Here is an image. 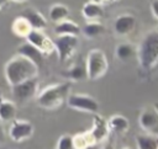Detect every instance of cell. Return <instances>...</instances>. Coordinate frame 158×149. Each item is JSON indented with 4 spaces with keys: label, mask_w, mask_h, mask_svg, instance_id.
I'll use <instances>...</instances> for the list:
<instances>
[{
    "label": "cell",
    "mask_w": 158,
    "mask_h": 149,
    "mask_svg": "<svg viewBox=\"0 0 158 149\" xmlns=\"http://www.w3.org/2000/svg\"><path fill=\"white\" fill-rule=\"evenodd\" d=\"M90 1H94V2H98V4H106V2H110V1H115V0H90Z\"/></svg>",
    "instance_id": "cell-28"
},
{
    "label": "cell",
    "mask_w": 158,
    "mask_h": 149,
    "mask_svg": "<svg viewBox=\"0 0 158 149\" xmlns=\"http://www.w3.org/2000/svg\"><path fill=\"white\" fill-rule=\"evenodd\" d=\"M53 42H54V48H56L57 55H58L59 60L63 63L74 55V53L79 46L78 36H69V34L57 36L53 39Z\"/></svg>",
    "instance_id": "cell-6"
},
{
    "label": "cell",
    "mask_w": 158,
    "mask_h": 149,
    "mask_svg": "<svg viewBox=\"0 0 158 149\" xmlns=\"http://www.w3.org/2000/svg\"><path fill=\"white\" fill-rule=\"evenodd\" d=\"M101 149H115V147H114L112 144H106V145H104Z\"/></svg>",
    "instance_id": "cell-31"
},
{
    "label": "cell",
    "mask_w": 158,
    "mask_h": 149,
    "mask_svg": "<svg viewBox=\"0 0 158 149\" xmlns=\"http://www.w3.org/2000/svg\"><path fill=\"white\" fill-rule=\"evenodd\" d=\"M154 107H156V110L158 111V103H156V105H154Z\"/></svg>",
    "instance_id": "cell-34"
},
{
    "label": "cell",
    "mask_w": 158,
    "mask_h": 149,
    "mask_svg": "<svg viewBox=\"0 0 158 149\" xmlns=\"http://www.w3.org/2000/svg\"><path fill=\"white\" fill-rule=\"evenodd\" d=\"M4 142V129H2V126L0 124V143Z\"/></svg>",
    "instance_id": "cell-30"
},
{
    "label": "cell",
    "mask_w": 158,
    "mask_h": 149,
    "mask_svg": "<svg viewBox=\"0 0 158 149\" xmlns=\"http://www.w3.org/2000/svg\"><path fill=\"white\" fill-rule=\"evenodd\" d=\"M64 76L69 81H84L88 79L85 63H75L64 73Z\"/></svg>",
    "instance_id": "cell-21"
},
{
    "label": "cell",
    "mask_w": 158,
    "mask_h": 149,
    "mask_svg": "<svg viewBox=\"0 0 158 149\" xmlns=\"http://www.w3.org/2000/svg\"><path fill=\"white\" fill-rule=\"evenodd\" d=\"M33 28L31 27V25H30V22L21 15V16H17L14 21H12V23H11V31H12V33L15 34V36H17V37H20V38H25L26 39V37L30 34V32L32 31Z\"/></svg>",
    "instance_id": "cell-17"
},
{
    "label": "cell",
    "mask_w": 158,
    "mask_h": 149,
    "mask_svg": "<svg viewBox=\"0 0 158 149\" xmlns=\"http://www.w3.org/2000/svg\"><path fill=\"white\" fill-rule=\"evenodd\" d=\"M137 54L136 48L131 43H120L116 46L115 55L121 62H128L133 58V55Z\"/></svg>",
    "instance_id": "cell-24"
},
{
    "label": "cell",
    "mask_w": 158,
    "mask_h": 149,
    "mask_svg": "<svg viewBox=\"0 0 158 149\" xmlns=\"http://www.w3.org/2000/svg\"><path fill=\"white\" fill-rule=\"evenodd\" d=\"M67 105L74 111L93 113V115L98 113L100 108L99 102L93 96L85 95V94H69L67 99Z\"/></svg>",
    "instance_id": "cell-5"
},
{
    "label": "cell",
    "mask_w": 158,
    "mask_h": 149,
    "mask_svg": "<svg viewBox=\"0 0 158 149\" xmlns=\"http://www.w3.org/2000/svg\"><path fill=\"white\" fill-rule=\"evenodd\" d=\"M4 100V96H2V92L0 91V103H1V101Z\"/></svg>",
    "instance_id": "cell-33"
},
{
    "label": "cell",
    "mask_w": 158,
    "mask_h": 149,
    "mask_svg": "<svg viewBox=\"0 0 158 149\" xmlns=\"http://www.w3.org/2000/svg\"><path fill=\"white\" fill-rule=\"evenodd\" d=\"M9 1H10V0H0V10H1L4 6H6Z\"/></svg>",
    "instance_id": "cell-29"
},
{
    "label": "cell",
    "mask_w": 158,
    "mask_h": 149,
    "mask_svg": "<svg viewBox=\"0 0 158 149\" xmlns=\"http://www.w3.org/2000/svg\"><path fill=\"white\" fill-rule=\"evenodd\" d=\"M70 87H72L70 81L48 85L37 94L36 102L41 108L57 110L67 101V99L69 96Z\"/></svg>",
    "instance_id": "cell-2"
},
{
    "label": "cell",
    "mask_w": 158,
    "mask_h": 149,
    "mask_svg": "<svg viewBox=\"0 0 158 149\" xmlns=\"http://www.w3.org/2000/svg\"><path fill=\"white\" fill-rule=\"evenodd\" d=\"M151 11H152V15L158 20V0L151 1Z\"/></svg>",
    "instance_id": "cell-27"
},
{
    "label": "cell",
    "mask_w": 158,
    "mask_h": 149,
    "mask_svg": "<svg viewBox=\"0 0 158 149\" xmlns=\"http://www.w3.org/2000/svg\"><path fill=\"white\" fill-rule=\"evenodd\" d=\"M138 123L142 131L147 134L158 138V111L156 107H144L138 117Z\"/></svg>",
    "instance_id": "cell-9"
},
{
    "label": "cell",
    "mask_w": 158,
    "mask_h": 149,
    "mask_svg": "<svg viewBox=\"0 0 158 149\" xmlns=\"http://www.w3.org/2000/svg\"><path fill=\"white\" fill-rule=\"evenodd\" d=\"M33 132H35V127L28 121L15 118L14 121L10 122L9 135L16 143H21L30 139L33 135Z\"/></svg>",
    "instance_id": "cell-7"
},
{
    "label": "cell",
    "mask_w": 158,
    "mask_h": 149,
    "mask_svg": "<svg viewBox=\"0 0 158 149\" xmlns=\"http://www.w3.org/2000/svg\"><path fill=\"white\" fill-rule=\"evenodd\" d=\"M56 149H74L73 144V135L70 134H63L58 138Z\"/></svg>",
    "instance_id": "cell-26"
},
{
    "label": "cell",
    "mask_w": 158,
    "mask_h": 149,
    "mask_svg": "<svg viewBox=\"0 0 158 149\" xmlns=\"http://www.w3.org/2000/svg\"><path fill=\"white\" fill-rule=\"evenodd\" d=\"M109 128L111 132L117 133V134H123L128 131L130 128V122L128 119L122 116V115H114L107 119Z\"/></svg>",
    "instance_id": "cell-19"
},
{
    "label": "cell",
    "mask_w": 158,
    "mask_h": 149,
    "mask_svg": "<svg viewBox=\"0 0 158 149\" xmlns=\"http://www.w3.org/2000/svg\"><path fill=\"white\" fill-rule=\"evenodd\" d=\"M123 149H131V148H123Z\"/></svg>",
    "instance_id": "cell-35"
},
{
    "label": "cell",
    "mask_w": 158,
    "mask_h": 149,
    "mask_svg": "<svg viewBox=\"0 0 158 149\" xmlns=\"http://www.w3.org/2000/svg\"><path fill=\"white\" fill-rule=\"evenodd\" d=\"M26 41L37 47L43 53V55H51L53 52H56L53 39H51L41 30H32L30 34L26 37Z\"/></svg>",
    "instance_id": "cell-10"
},
{
    "label": "cell",
    "mask_w": 158,
    "mask_h": 149,
    "mask_svg": "<svg viewBox=\"0 0 158 149\" xmlns=\"http://www.w3.org/2000/svg\"><path fill=\"white\" fill-rule=\"evenodd\" d=\"M85 65H86V74L89 80H99L106 74L109 69V62L106 54L104 53V50L99 48H93L89 50L86 55Z\"/></svg>",
    "instance_id": "cell-4"
},
{
    "label": "cell",
    "mask_w": 158,
    "mask_h": 149,
    "mask_svg": "<svg viewBox=\"0 0 158 149\" xmlns=\"http://www.w3.org/2000/svg\"><path fill=\"white\" fill-rule=\"evenodd\" d=\"M49 20L52 22H60L63 20H67L69 17V14H70V10L68 6H65L64 4H53L51 7H49Z\"/></svg>",
    "instance_id": "cell-22"
},
{
    "label": "cell",
    "mask_w": 158,
    "mask_h": 149,
    "mask_svg": "<svg viewBox=\"0 0 158 149\" xmlns=\"http://www.w3.org/2000/svg\"><path fill=\"white\" fill-rule=\"evenodd\" d=\"M105 32V26L100 21H88L81 27V33L86 38H96Z\"/></svg>",
    "instance_id": "cell-23"
},
{
    "label": "cell",
    "mask_w": 158,
    "mask_h": 149,
    "mask_svg": "<svg viewBox=\"0 0 158 149\" xmlns=\"http://www.w3.org/2000/svg\"><path fill=\"white\" fill-rule=\"evenodd\" d=\"M96 142V144H100L102 143L104 140H106L109 138V134H110V128H109V123L107 121L98 115V113H94L93 116V124H91V128L89 129Z\"/></svg>",
    "instance_id": "cell-11"
},
{
    "label": "cell",
    "mask_w": 158,
    "mask_h": 149,
    "mask_svg": "<svg viewBox=\"0 0 158 149\" xmlns=\"http://www.w3.org/2000/svg\"><path fill=\"white\" fill-rule=\"evenodd\" d=\"M22 16L30 22V25H31V27L33 30H41V31H43L44 28H47V25H48L47 23V20L37 10H35L32 7L25 9L22 11Z\"/></svg>",
    "instance_id": "cell-13"
},
{
    "label": "cell",
    "mask_w": 158,
    "mask_h": 149,
    "mask_svg": "<svg viewBox=\"0 0 158 149\" xmlns=\"http://www.w3.org/2000/svg\"><path fill=\"white\" fill-rule=\"evenodd\" d=\"M12 96L22 102L28 101L37 96L38 94V80L37 78H32L28 80H25L22 83H19L14 86H11Z\"/></svg>",
    "instance_id": "cell-8"
},
{
    "label": "cell",
    "mask_w": 158,
    "mask_h": 149,
    "mask_svg": "<svg viewBox=\"0 0 158 149\" xmlns=\"http://www.w3.org/2000/svg\"><path fill=\"white\" fill-rule=\"evenodd\" d=\"M136 145L137 149H157L158 138L151 134H137L136 135Z\"/></svg>",
    "instance_id": "cell-25"
},
{
    "label": "cell",
    "mask_w": 158,
    "mask_h": 149,
    "mask_svg": "<svg viewBox=\"0 0 158 149\" xmlns=\"http://www.w3.org/2000/svg\"><path fill=\"white\" fill-rule=\"evenodd\" d=\"M17 106L11 100H2L0 103V121L1 122H11L16 118Z\"/></svg>",
    "instance_id": "cell-20"
},
{
    "label": "cell",
    "mask_w": 158,
    "mask_h": 149,
    "mask_svg": "<svg viewBox=\"0 0 158 149\" xmlns=\"http://www.w3.org/2000/svg\"><path fill=\"white\" fill-rule=\"evenodd\" d=\"M136 27V17L131 14H122L115 18L114 31L117 36H128Z\"/></svg>",
    "instance_id": "cell-12"
},
{
    "label": "cell",
    "mask_w": 158,
    "mask_h": 149,
    "mask_svg": "<svg viewBox=\"0 0 158 149\" xmlns=\"http://www.w3.org/2000/svg\"><path fill=\"white\" fill-rule=\"evenodd\" d=\"M157 149H158V147H157Z\"/></svg>",
    "instance_id": "cell-36"
},
{
    "label": "cell",
    "mask_w": 158,
    "mask_h": 149,
    "mask_svg": "<svg viewBox=\"0 0 158 149\" xmlns=\"http://www.w3.org/2000/svg\"><path fill=\"white\" fill-rule=\"evenodd\" d=\"M10 1H14V2H25L27 0H10Z\"/></svg>",
    "instance_id": "cell-32"
},
{
    "label": "cell",
    "mask_w": 158,
    "mask_h": 149,
    "mask_svg": "<svg viewBox=\"0 0 158 149\" xmlns=\"http://www.w3.org/2000/svg\"><path fill=\"white\" fill-rule=\"evenodd\" d=\"M40 66L31 59L23 57L22 54H15L11 57L4 68V74L7 84L14 86L25 80L37 78Z\"/></svg>",
    "instance_id": "cell-1"
},
{
    "label": "cell",
    "mask_w": 158,
    "mask_h": 149,
    "mask_svg": "<svg viewBox=\"0 0 158 149\" xmlns=\"http://www.w3.org/2000/svg\"><path fill=\"white\" fill-rule=\"evenodd\" d=\"M73 144L74 149H89L96 145V142L90 131H84L73 135Z\"/></svg>",
    "instance_id": "cell-18"
},
{
    "label": "cell",
    "mask_w": 158,
    "mask_h": 149,
    "mask_svg": "<svg viewBox=\"0 0 158 149\" xmlns=\"http://www.w3.org/2000/svg\"><path fill=\"white\" fill-rule=\"evenodd\" d=\"M54 33L57 36H64V34H69V36H79V33H81V27L74 22L73 20H63L58 23H56L54 26Z\"/></svg>",
    "instance_id": "cell-16"
},
{
    "label": "cell",
    "mask_w": 158,
    "mask_h": 149,
    "mask_svg": "<svg viewBox=\"0 0 158 149\" xmlns=\"http://www.w3.org/2000/svg\"><path fill=\"white\" fill-rule=\"evenodd\" d=\"M81 14L86 21H100L104 17V9L101 4L88 1L83 5Z\"/></svg>",
    "instance_id": "cell-15"
},
{
    "label": "cell",
    "mask_w": 158,
    "mask_h": 149,
    "mask_svg": "<svg viewBox=\"0 0 158 149\" xmlns=\"http://www.w3.org/2000/svg\"><path fill=\"white\" fill-rule=\"evenodd\" d=\"M17 53H19V54H22L23 57H26V58H28V59H31V60H32L33 63H36L38 66H40V65L42 64V62H43V53H42L37 47H35L33 44H31V43L27 42V41L17 47Z\"/></svg>",
    "instance_id": "cell-14"
},
{
    "label": "cell",
    "mask_w": 158,
    "mask_h": 149,
    "mask_svg": "<svg viewBox=\"0 0 158 149\" xmlns=\"http://www.w3.org/2000/svg\"><path fill=\"white\" fill-rule=\"evenodd\" d=\"M137 59L143 70H152L158 65V30H152L144 34L138 48Z\"/></svg>",
    "instance_id": "cell-3"
}]
</instances>
